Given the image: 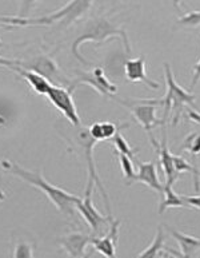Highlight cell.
I'll return each mask as SVG.
<instances>
[{
  "mask_svg": "<svg viewBox=\"0 0 200 258\" xmlns=\"http://www.w3.org/2000/svg\"><path fill=\"white\" fill-rule=\"evenodd\" d=\"M2 165H3V169L7 173L19 177L24 182H27L31 186H34V187L39 189L40 191H43L47 196V198L54 204V206L58 209L59 212L63 213L67 218H72L76 222V204L81 200L80 197L72 196L71 193L60 189L58 186L51 185L50 182L47 181L42 174L28 171V170L20 167L16 163H11L10 161H3Z\"/></svg>",
  "mask_w": 200,
  "mask_h": 258,
  "instance_id": "6da1fadb",
  "label": "cell"
},
{
  "mask_svg": "<svg viewBox=\"0 0 200 258\" xmlns=\"http://www.w3.org/2000/svg\"><path fill=\"white\" fill-rule=\"evenodd\" d=\"M120 38L122 43H123L124 50L127 54H131V43H130V38H128L127 31L122 28L119 24L114 23L112 20H110L107 16H95L91 18L89 20L85 22L83 26V30L79 32L77 38L73 40L71 51L72 55L83 64H89L87 59L84 56H81L79 47L81 44H84L85 42H95V43H103L110 38Z\"/></svg>",
  "mask_w": 200,
  "mask_h": 258,
  "instance_id": "7a4b0ae2",
  "label": "cell"
},
{
  "mask_svg": "<svg viewBox=\"0 0 200 258\" xmlns=\"http://www.w3.org/2000/svg\"><path fill=\"white\" fill-rule=\"evenodd\" d=\"M164 78H166V95L160 99H147L151 103L156 106H163L164 107V116L163 120L164 123H168L169 116L172 120L173 126H176L180 120L183 112H184V106H191L195 108L193 102H195V95L191 91H185L180 85H177L173 73L171 70V66L168 63H164Z\"/></svg>",
  "mask_w": 200,
  "mask_h": 258,
  "instance_id": "3957f363",
  "label": "cell"
},
{
  "mask_svg": "<svg viewBox=\"0 0 200 258\" xmlns=\"http://www.w3.org/2000/svg\"><path fill=\"white\" fill-rule=\"evenodd\" d=\"M63 137L72 145L73 150L76 151L77 154L84 159V162L87 163L88 178L89 179H92L93 183L96 185L97 190H99L100 194H102V197H103L107 213L108 214H112L111 204H110V198H108L107 190L104 189L103 182H102L99 174H97L95 159H93V149H95V145L97 143V141L95 138H92V135L89 134L88 127H85L83 124H80V126H72V134L69 135V137L66 134H63Z\"/></svg>",
  "mask_w": 200,
  "mask_h": 258,
  "instance_id": "277c9868",
  "label": "cell"
},
{
  "mask_svg": "<svg viewBox=\"0 0 200 258\" xmlns=\"http://www.w3.org/2000/svg\"><path fill=\"white\" fill-rule=\"evenodd\" d=\"M8 66H19L22 69L40 74L55 86H69L71 83L63 75L54 58L47 54H39L30 59H7L0 56V67H8Z\"/></svg>",
  "mask_w": 200,
  "mask_h": 258,
  "instance_id": "5b68a950",
  "label": "cell"
},
{
  "mask_svg": "<svg viewBox=\"0 0 200 258\" xmlns=\"http://www.w3.org/2000/svg\"><path fill=\"white\" fill-rule=\"evenodd\" d=\"M93 0H69L64 7L59 8L50 15L42 16V18H32V19H24V26H51V24L59 23V27L66 28L71 24L77 22L88 12Z\"/></svg>",
  "mask_w": 200,
  "mask_h": 258,
  "instance_id": "8992f818",
  "label": "cell"
},
{
  "mask_svg": "<svg viewBox=\"0 0 200 258\" xmlns=\"http://www.w3.org/2000/svg\"><path fill=\"white\" fill-rule=\"evenodd\" d=\"M80 85L89 86L91 89L97 91L102 97L110 98V99H114L118 93L116 85L108 79L102 67H93L91 71H76V77L69 83L67 89L73 93L77 86Z\"/></svg>",
  "mask_w": 200,
  "mask_h": 258,
  "instance_id": "52a82bcc",
  "label": "cell"
},
{
  "mask_svg": "<svg viewBox=\"0 0 200 258\" xmlns=\"http://www.w3.org/2000/svg\"><path fill=\"white\" fill-rule=\"evenodd\" d=\"M92 189L93 181L88 178V179H87V186H85L84 197L76 204V210L77 213L84 218V221L88 224V226L92 229L93 234H100L104 227L110 226L112 214H108L107 217H104L103 214L93 206Z\"/></svg>",
  "mask_w": 200,
  "mask_h": 258,
  "instance_id": "ba28073f",
  "label": "cell"
},
{
  "mask_svg": "<svg viewBox=\"0 0 200 258\" xmlns=\"http://www.w3.org/2000/svg\"><path fill=\"white\" fill-rule=\"evenodd\" d=\"M116 102H119L120 104H123L130 110L136 122L142 126L148 135H152V130L158 126H166L164 120L159 119L156 115V108L158 106L154 103H151L147 99H139L132 100V102H126V100L116 99Z\"/></svg>",
  "mask_w": 200,
  "mask_h": 258,
  "instance_id": "9c48e42d",
  "label": "cell"
},
{
  "mask_svg": "<svg viewBox=\"0 0 200 258\" xmlns=\"http://www.w3.org/2000/svg\"><path fill=\"white\" fill-rule=\"evenodd\" d=\"M47 99L54 104L55 108H58L62 112L63 116L68 120L71 126H80V116L77 114L76 104L73 102L72 91H69L67 87L63 86H51V89L47 93Z\"/></svg>",
  "mask_w": 200,
  "mask_h": 258,
  "instance_id": "30bf717a",
  "label": "cell"
},
{
  "mask_svg": "<svg viewBox=\"0 0 200 258\" xmlns=\"http://www.w3.org/2000/svg\"><path fill=\"white\" fill-rule=\"evenodd\" d=\"M120 221L115 220L114 217L110 222V230L103 237H92L91 245L100 254L108 258L116 257V247H118V239H119Z\"/></svg>",
  "mask_w": 200,
  "mask_h": 258,
  "instance_id": "8fae6325",
  "label": "cell"
},
{
  "mask_svg": "<svg viewBox=\"0 0 200 258\" xmlns=\"http://www.w3.org/2000/svg\"><path fill=\"white\" fill-rule=\"evenodd\" d=\"M150 139L151 143L154 145L155 150H156V153H158L159 155V162H160L163 173H164V177H166V183L173 185V183L177 181L179 174H177L176 170H175L173 154H171V151L168 150V146H167L166 131H163V139L160 143L156 142V139H155L154 135H151Z\"/></svg>",
  "mask_w": 200,
  "mask_h": 258,
  "instance_id": "7c38bea8",
  "label": "cell"
},
{
  "mask_svg": "<svg viewBox=\"0 0 200 258\" xmlns=\"http://www.w3.org/2000/svg\"><path fill=\"white\" fill-rule=\"evenodd\" d=\"M124 74H126V78L130 82H134V83H136V82L144 83L151 90L160 89V85H159L158 82L152 81V79L147 77L146 58H144V55H140L138 58L126 60V63H124Z\"/></svg>",
  "mask_w": 200,
  "mask_h": 258,
  "instance_id": "4fadbf2b",
  "label": "cell"
},
{
  "mask_svg": "<svg viewBox=\"0 0 200 258\" xmlns=\"http://www.w3.org/2000/svg\"><path fill=\"white\" fill-rule=\"evenodd\" d=\"M92 237L80 231L71 233L59 239L60 246L67 251V254L73 258H81L85 255V249L91 245Z\"/></svg>",
  "mask_w": 200,
  "mask_h": 258,
  "instance_id": "5bb4252c",
  "label": "cell"
},
{
  "mask_svg": "<svg viewBox=\"0 0 200 258\" xmlns=\"http://www.w3.org/2000/svg\"><path fill=\"white\" fill-rule=\"evenodd\" d=\"M134 182H139V183L148 186L151 190H154V191L163 196L164 185L159 179L158 169H156V163L155 162L139 163L138 174L135 175Z\"/></svg>",
  "mask_w": 200,
  "mask_h": 258,
  "instance_id": "9a60e30c",
  "label": "cell"
},
{
  "mask_svg": "<svg viewBox=\"0 0 200 258\" xmlns=\"http://www.w3.org/2000/svg\"><path fill=\"white\" fill-rule=\"evenodd\" d=\"M6 69L12 70V71L18 74L20 78H23L24 81L30 85V87L34 90L35 93L39 94V95H44V97H46L47 93H48V90H50L51 86H52V83H51L47 78L43 77V75H40V74L38 73H34V71H30V70L22 69L19 66H8Z\"/></svg>",
  "mask_w": 200,
  "mask_h": 258,
  "instance_id": "2e32d148",
  "label": "cell"
},
{
  "mask_svg": "<svg viewBox=\"0 0 200 258\" xmlns=\"http://www.w3.org/2000/svg\"><path fill=\"white\" fill-rule=\"evenodd\" d=\"M167 231L172 237L180 247V257H193L200 250V238L193 235L185 234L172 227H167Z\"/></svg>",
  "mask_w": 200,
  "mask_h": 258,
  "instance_id": "e0dca14e",
  "label": "cell"
},
{
  "mask_svg": "<svg viewBox=\"0 0 200 258\" xmlns=\"http://www.w3.org/2000/svg\"><path fill=\"white\" fill-rule=\"evenodd\" d=\"M130 124H115L112 122H95L91 126H88L89 134L92 135L97 142H103V141H110L114 135L122 128L128 127Z\"/></svg>",
  "mask_w": 200,
  "mask_h": 258,
  "instance_id": "ac0fdd59",
  "label": "cell"
},
{
  "mask_svg": "<svg viewBox=\"0 0 200 258\" xmlns=\"http://www.w3.org/2000/svg\"><path fill=\"white\" fill-rule=\"evenodd\" d=\"M173 185H169V183H164V190H163V201L162 204L159 205V214H163V213L168 210V209L173 208H188V205L185 204L183 196H179V194L175 193V190L172 187Z\"/></svg>",
  "mask_w": 200,
  "mask_h": 258,
  "instance_id": "d6986e66",
  "label": "cell"
},
{
  "mask_svg": "<svg viewBox=\"0 0 200 258\" xmlns=\"http://www.w3.org/2000/svg\"><path fill=\"white\" fill-rule=\"evenodd\" d=\"M164 239H166V234H164V227L163 225L158 227L156 230V234H155L154 241L150 243V246H147L142 253H139V257L140 258H155L160 255V251L164 249Z\"/></svg>",
  "mask_w": 200,
  "mask_h": 258,
  "instance_id": "ffe728a7",
  "label": "cell"
},
{
  "mask_svg": "<svg viewBox=\"0 0 200 258\" xmlns=\"http://www.w3.org/2000/svg\"><path fill=\"white\" fill-rule=\"evenodd\" d=\"M173 163H175V170L177 174L191 173L193 177V183H195V191H200V170H197L195 166H192L181 155L173 154Z\"/></svg>",
  "mask_w": 200,
  "mask_h": 258,
  "instance_id": "44dd1931",
  "label": "cell"
},
{
  "mask_svg": "<svg viewBox=\"0 0 200 258\" xmlns=\"http://www.w3.org/2000/svg\"><path fill=\"white\" fill-rule=\"evenodd\" d=\"M108 142H111L114 146H115L116 149V153H120V154H124L127 155V157H130V158L134 159L136 155H138V151L139 149H134V147H131L130 145H128L127 139L124 138L123 134L120 133V130L116 133L114 137H112Z\"/></svg>",
  "mask_w": 200,
  "mask_h": 258,
  "instance_id": "7402d4cb",
  "label": "cell"
},
{
  "mask_svg": "<svg viewBox=\"0 0 200 258\" xmlns=\"http://www.w3.org/2000/svg\"><path fill=\"white\" fill-rule=\"evenodd\" d=\"M115 155L118 157V159H119L120 169H122V173H123V178L124 181H126V185H132V183H134L135 175H136L134 169V163H132V158H130L127 155L120 154V153H116V151Z\"/></svg>",
  "mask_w": 200,
  "mask_h": 258,
  "instance_id": "603a6c76",
  "label": "cell"
},
{
  "mask_svg": "<svg viewBox=\"0 0 200 258\" xmlns=\"http://www.w3.org/2000/svg\"><path fill=\"white\" fill-rule=\"evenodd\" d=\"M179 151H187L191 155H199L200 154V133L195 131L187 135L179 147Z\"/></svg>",
  "mask_w": 200,
  "mask_h": 258,
  "instance_id": "cb8c5ba5",
  "label": "cell"
},
{
  "mask_svg": "<svg viewBox=\"0 0 200 258\" xmlns=\"http://www.w3.org/2000/svg\"><path fill=\"white\" fill-rule=\"evenodd\" d=\"M176 23L179 27H197V26H200V11H191L185 14L177 19Z\"/></svg>",
  "mask_w": 200,
  "mask_h": 258,
  "instance_id": "d4e9b609",
  "label": "cell"
},
{
  "mask_svg": "<svg viewBox=\"0 0 200 258\" xmlns=\"http://www.w3.org/2000/svg\"><path fill=\"white\" fill-rule=\"evenodd\" d=\"M12 255L15 258H32L34 257V245L27 241H19L14 247Z\"/></svg>",
  "mask_w": 200,
  "mask_h": 258,
  "instance_id": "484cf974",
  "label": "cell"
},
{
  "mask_svg": "<svg viewBox=\"0 0 200 258\" xmlns=\"http://www.w3.org/2000/svg\"><path fill=\"white\" fill-rule=\"evenodd\" d=\"M35 3H36V0H22V4H20V14L18 16L26 19V16L30 14V11H31V8L34 7Z\"/></svg>",
  "mask_w": 200,
  "mask_h": 258,
  "instance_id": "4316f807",
  "label": "cell"
},
{
  "mask_svg": "<svg viewBox=\"0 0 200 258\" xmlns=\"http://www.w3.org/2000/svg\"><path fill=\"white\" fill-rule=\"evenodd\" d=\"M183 198L189 209H195L200 212V196H183Z\"/></svg>",
  "mask_w": 200,
  "mask_h": 258,
  "instance_id": "83f0119b",
  "label": "cell"
},
{
  "mask_svg": "<svg viewBox=\"0 0 200 258\" xmlns=\"http://www.w3.org/2000/svg\"><path fill=\"white\" fill-rule=\"evenodd\" d=\"M199 81H200V59L195 63V66H193V77H192V81H191V86H189V91H191V93H192V90L196 87Z\"/></svg>",
  "mask_w": 200,
  "mask_h": 258,
  "instance_id": "f1b7e54d",
  "label": "cell"
},
{
  "mask_svg": "<svg viewBox=\"0 0 200 258\" xmlns=\"http://www.w3.org/2000/svg\"><path fill=\"white\" fill-rule=\"evenodd\" d=\"M185 115L188 118L189 122H193V123H196L200 126V112L196 111V110H193V108H188L187 111H185Z\"/></svg>",
  "mask_w": 200,
  "mask_h": 258,
  "instance_id": "f546056e",
  "label": "cell"
},
{
  "mask_svg": "<svg viewBox=\"0 0 200 258\" xmlns=\"http://www.w3.org/2000/svg\"><path fill=\"white\" fill-rule=\"evenodd\" d=\"M172 4H173V7L176 8L177 11H180V8H181V0H172Z\"/></svg>",
  "mask_w": 200,
  "mask_h": 258,
  "instance_id": "4dcf8cb0",
  "label": "cell"
},
{
  "mask_svg": "<svg viewBox=\"0 0 200 258\" xmlns=\"http://www.w3.org/2000/svg\"><path fill=\"white\" fill-rule=\"evenodd\" d=\"M4 200H6V196H4L3 191L0 190V202H2V201H4Z\"/></svg>",
  "mask_w": 200,
  "mask_h": 258,
  "instance_id": "1f68e13d",
  "label": "cell"
},
{
  "mask_svg": "<svg viewBox=\"0 0 200 258\" xmlns=\"http://www.w3.org/2000/svg\"><path fill=\"white\" fill-rule=\"evenodd\" d=\"M4 123H6V119H4L3 116L0 115V124H4Z\"/></svg>",
  "mask_w": 200,
  "mask_h": 258,
  "instance_id": "d6a6232c",
  "label": "cell"
},
{
  "mask_svg": "<svg viewBox=\"0 0 200 258\" xmlns=\"http://www.w3.org/2000/svg\"><path fill=\"white\" fill-rule=\"evenodd\" d=\"M3 47H4V43L0 40V48H3Z\"/></svg>",
  "mask_w": 200,
  "mask_h": 258,
  "instance_id": "836d02e7",
  "label": "cell"
}]
</instances>
